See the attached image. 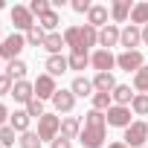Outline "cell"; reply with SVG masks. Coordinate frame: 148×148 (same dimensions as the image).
<instances>
[{"instance_id":"obj_1","label":"cell","mask_w":148,"mask_h":148,"mask_svg":"<svg viewBox=\"0 0 148 148\" xmlns=\"http://www.w3.org/2000/svg\"><path fill=\"white\" fill-rule=\"evenodd\" d=\"M105 131H108V119L99 110H87L84 113V125L79 134V142L84 148H102L105 145Z\"/></svg>"},{"instance_id":"obj_2","label":"cell","mask_w":148,"mask_h":148,"mask_svg":"<svg viewBox=\"0 0 148 148\" xmlns=\"http://www.w3.org/2000/svg\"><path fill=\"white\" fill-rule=\"evenodd\" d=\"M23 47H26V35L12 32L9 38H3V44H0V61H18Z\"/></svg>"},{"instance_id":"obj_3","label":"cell","mask_w":148,"mask_h":148,"mask_svg":"<svg viewBox=\"0 0 148 148\" xmlns=\"http://www.w3.org/2000/svg\"><path fill=\"white\" fill-rule=\"evenodd\" d=\"M122 142H125L128 148H145V142H148V125H145L142 119L131 122V125L125 128V136H122Z\"/></svg>"},{"instance_id":"obj_4","label":"cell","mask_w":148,"mask_h":148,"mask_svg":"<svg viewBox=\"0 0 148 148\" xmlns=\"http://www.w3.org/2000/svg\"><path fill=\"white\" fill-rule=\"evenodd\" d=\"M58 134H61V116L44 113V116L38 119V136H41V142H44V139H47V142H55Z\"/></svg>"},{"instance_id":"obj_5","label":"cell","mask_w":148,"mask_h":148,"mask_svg":"<svg viewBox=\"0 0 148 148\" xmlns=\"http://www.w3.org/2000/svg\"><path fill=\"white\" fill-rule=\"evenodd\" d=\"M9 18H12V26H15L21 35H26V32L35 26V15L29 12V6H15V9L9 12Z\"/></svg>"},{"instance_id":"obj_6","label":"cell","mask_w":148,"mask_h":148,"mask_svg":"<svg viewBox=\"0 0 148 148\" xmlns=\"http://www.w3.org/2000/svg\"><path fill=\"white\" fill-rule=\"evenodd\" d=\"M116 67L119 70H125V73H139L142 67H145V58H142V52L139 49H125V52H119L116 55Z\"/></svg>"},{"instance_id":"obj_7","label":"cell","mask_w":148,"mask_h":148,"mask_svg":"<svg viewBox=\"0 0 148 148\" xmlns=\"http://www.w3.org/2000/svg\"><path fill=\"white\" fill-rule=\"evenodd\" d=\"M90 67H93L96 73H110V70L116 67V55H113L110 49H96V52L90 55Z\"/></svg>"},{"instance_id":"obj_8","label":"cell","mask_w":148,"mask_h":148,"mask_svg":"<svg viewBox=\"0 0 148 148\" xmlns=\"http://www.w3.org/2000/svg\"><path fill=\"white\" fill-rule=\"evenodd\" d=\"M32 84H35V99H41V102H44V99H52V96L58 93L55 79H52V76H47V73H41V76H38Z\"/></svg>"},{"instance_id":"obj_9","label":"cell","mask_w":148,"mask_h":148,"mask_svg":"<svg viewBox=\"0 0 148 148\" xmlns=\"http://www.w3.org/2000/svg\"><path fill=\"white\" fill-rule=\"evenodd\" d=\"M105 119H108V125H113V128H128V125H131V108L113 105V108L105 113Z\"/></svg>"},{"instance_id":"obj_10","label":"cell","mask_w":148,"mask_h":148,"mask_svg":"<svg viewBox=\"0 0 148 148\" xmlns=\"http://www.w3.org/2000/svg\"><path fill=\"white\" fill-rule=\"evenodd\" d=\"M119 38H122V29H119L116 23H108L105 29H99V47H102V49L116 47V44H119Z\"/></svg>"},{"instance_id":"obj_11","label":"cell","mask_w":148,"mask_h":148,"mask_svg":"<svg viewBox=\"0 0 148 148\" xmlns=\"http://www.w3.org/2000/svg\"><path fill=\"white\" fill-rule=\"evenodd\" d=\"M119 44L131 52V49H136L139 44H142V29L139 26H134V23H128L125 29H122V38H119Z\"/></svg>"},{"instance_id":"obj_12","label":"cell","mask_w":148,"mask_h":148,"mask_svg":"<svg viewBox=\"0 0 148 148\" xmlns=\"http://www.w3.org/2000/svg\"><path fill=\"white\" fill-rule=\"evenodd\" d=\"M64 44L70 47V52H87L84 41H82V26H67L64 29Z\"/></svg>"},{"instance_id":"obj_13","label":"cell","mask_w":148,"mask_h":148,"mask_svg":"<svg viewBox=\"0 0 148 148\" xmlns=\"http://www.w3.org/2000/svg\"><path fill=\"white\" fill-rule=\"evenodd\" d=\"M52 108L58 113H70L73 108H76V96H73V90H58L52 96Z\"/></svg>"},{"instance_id":"obj_14","label":"cell","mask_w":148,"mask_h":148,"mask_svg":"<svg viewBox=\"0 0 148 148\" xmlns=\"http://www.w3.org/2000/svg\"><path fill=\"white\" fill-rule=\"evenodd\" d=\"M12 96H15V102H21V105H29V102L35 99V84H32V82H15V87H12Z\"/></svg>"},{"instance_id":"obj_15","label":"cell","mask_w":148,"mask_h":148,"mask_svg":"<svg viewBox=\"0 0 148 148\" xmlns=\"http://www.w3.org/2000/svg\"><path fill=\"white\" fill-rule=\"evenodd\" d=\"M44 67H47V76H52V79H58V76H64V73L70 70V61H67L64 55H49Z\"/></svg>"},{"instance_id":"obj_16","label":"cell","mask_w":148,"mask_h":148,"mask_svg":"<svg viewBox=\"0 0 148 148\" xmlns=\"http://www.w3.org/2000/svg\"><path fill=\"white\" fill-rule=\"evenodd\" d=\"M79 134H82V122L76 119V116H64L61 119V134L58 136H64V139H79Z\"/></svg>"},{"instance_id":"obj_17","label":"cell","mask_w":148,"mask_h":148,"mask_svg":"<svg viewBox=\"0 0 148 148\" xmlns=\"http://www.w3.org/2000/svg\"><path fill=\"white\" fill-rule=\"evenodd\" d=\"M70 90H73V96H76V99H84V96H90L93 99V82L90 79H84V76H76V79H73V84H70Z\"/></svg>"},{"instance_id":"obj_18","label":"cell","mask_w":148,"mask_h":148,"mask_svg":"<svg viewBox=\"0 0 148 148\" xmlns=\"http://www.w3.org/2000/svg\"><path fill=\"white\" fill-rule=\"evenodd\" d=\"M108 6H99V3H93V9L87 12V23L90 26H96V29H105L108 26Z\"/></svg>"},{"instance_id":"obj_19","label":"cell","mask_w":148,"mask_h":148,"mask_svg":"<svg viewBox=\"0 0 148 148\" xmlns=\"http://www.w3.org/2000/svg\"><path fill=\"white\" fill-rule=\"evenodd\" d=\"M131 12H134L131 0H113V6H110V18H113L116 23H125V21L131 18Z\"/></svg>"},{"instance_id":"obj_20","label":"cell","mask_w":148,"mask_h":148,"mask_svg":"<svg viewBox=\"0 0 148 148\" xmlns=\"http://www.w3.org/2000/svg\"><path fill=\"white\" fill-rule=\"evenodd\" d=\"M110 96H113V105H122V108H131V102H134V96H136V93L131 90V84H116Z\"/></svg>"},{"instance_id":"obj_21","label":"cell","mask_w":148,"mask_h":148,"mask_svg":"<svg viewBox=\"0 0 148 148\" xmlns=\"http://www.w3.org/2000/svg\"><path fill=\"white\" fill-rule=\"evenodd\" d=\"M113 87H116L113 73H96V79H93V90L96 93H113Z\"/></svg>"},{"instance_id":"obj_22","label":"cell","mask_w":148,"mask_h":148,"mask_svg":"<svg viewBox=\"0 0 148 148\" xmlns=\"http://www.w3.org/2000/svg\"><path fill=\"white\" fill-rule=\"evenodd\" d=\"M26 70H29L26 61L18 58V61H9V64H6V76H9L12 82H26Z\"/></svg>"},{"instance_id":"obj_23","label":"cell","mask_w":148,"mask_h":148,"mask_svg":"<svg viewBox=\"0 0 148 148\" xmlns=\"http://www.w3.org/2000/svg\"><path fill=\"white\" fill-rule=\"evenodd\" d=\"M64 47H67V44H64V35H61V32H49L47 41H44V49H47L49 55H61Z\"/></svg>"},{"instance_id":"obj_24","label":"cell","mask_w":148,"mask_h":148,"mask_svg":"<svg viewBox=\"0 0 148 148\" xmlns=\"http://www.w3.org/2000/svg\"><path fill=\"white\" fill-rule=\"evenodd\" d=\"M29 122H32V119H29L26 110H15V113L9 116V125H12L18 134H26V131H29Z\"/></svg>"},{"instance_id":"obj_25","label":"cell","mask_w":148,"mask_h":148,"mask_svg":"<svg viewBox=\"0 0 148 148\" xmlns=\"http://www.w3.org/2000/svg\"><path fill=\"white\" fill-rule=\"evenodd\" d=\"M58 23H61V18H58V12H55V9H49L47 15H41V18H38V26H41L47 35H49V32H55V26H58Z\"/></svg>"},{"instance_id":"obj_26","label":"cell","mask_w":148,"mask_h":148,"mask_svg":"<svg viewBox=\"0 0 148 148\" xmlns=\"http://www.w3.org/2000/svg\"><path fill=\"white\" fill-rule=\"evenodd\" d=\"M131 23L134 26H148V3H134V12H131Z\"/></svg>"},{"instance_id":"obj_27","label":"cell","mask_w":148,"mask_h":148,"mask_svg":"<svg viewBox=\"0 0 148 148\" xmlns=\"http://www.w3.org/2000/svg\"><path fill=\"white\" fill-rule=\"evenodd\" d=\"M82 41H84V49L99 47V29L90 26V23H84V26H82Z\"/></svg>"},{"instance_id":"obj_28","label":"cell","mask_w":148,"mask_h":148,"mask_svg":"<svg viewBox=\"0 0 148 148\" xmlns=\"http://www.w3.org/2000/svg\"><path fill=\"white\" fill-rule=\"evenodd\" d=\"M110 108H113V96H110V93H93V110L108 113Z\"/></svg>"},{"instance_id":"obj_29","label":"cell","mask_w":148,"mask_h":148,"mask_svg":"<svg viewBox=\"0 0 148 148\" xmlns=\"http://www.w3.org/2000/svg\"><path fill=\"white\" fill-rule=\"evenodd\" d=\"M131 113H134V116H148V93H136V96H134Z\"/></svg>"},{"instance_id":"obj_30","label":"cell","mask_w":148,"mask_h":148,"mask_svg":"<svg viewBox=\"0 0 148 148\" xmlns=\"http://www.w3.org/2000/svg\"><path fill=\"white\" fill-rule=\"evenodd\" d=\"M44 41H47V32L35 23V26L26 32V47H44Z\"/></svg>"},{"instance_id":"obj_31","label":"cell","mask_w":148,"mask_h":148,"mask_svg":"<svg viewBox=\"0 0 148 148\" xmlns=\"http://www.w3.org/2000/svg\"><path fill=\"white\" fill-rule=\"evenodd\" d=\"M134 93H148V64L139 73H134Z\"/></svg>"},{"instance_id":"obj_32","label":"cell","mask_w":148,"mask_h":148,"mask_svg":"<svg viewBox=\"0 0 148 148\" xmlns=\"http://www.w3.org/2000/svg\"><path fill=\"white\" fill-rule=\"evenodd\" d=\"M18 145H21V148H41L44 142H41V136H38V131H26V134H21V139H18Z\"/></svg>"},{"instance_id":"obj_33","label":"cell","mask_w":148,"mask_h":148,"mask_svg":"<svg viewBox=\"0 0 148 148\" xmlns=\"http://www.w3.org/2000/svg\"><path fill=\"white\" fill-rule=\"evenodd\" d=\"M70 70H84L87 64H90V55L87 52H70Z\"/></svg>"},{"instance_id":"obj_34","label":"cell","mask_w":148,"mask_h":148,"mask_svg":"<svg viewBox=\"0 0 148 148\" xmlns=\"http://www.w3.org/2000/svg\"><path fill=\"white\" fill-rule=\"evenodd\" d=\"M15 134H18V131H15L12 125H3V128H0V145H3V148H12L15 139H18Z\"/></svg>"},{"instance_id":"obj_35","label":"cell","mask_w":148,"mask_h":148,"mask_svg":"<svg viewBox=\"0 0 148 148\" xmlns=\"http://www.w3.org/2000/svg\"><path fill=\"white\" fill-rule=\"evenodd\" d=\"M23 110L29 113V119H41V116L47 113V110H44V102H41V99H32V102H29V105H26Z\"/></svg>"},{"instance_id":"obj_36","label":"cell","mask_w":148,"mask_h":148,"mask_svg":"<svg viewBox=\"0 0 148 148\" xmlns=\"http://www.w3.org/2000/svg\"><path fill=\"white\" fill-rule=\"evenodd\" d=\"M49 9H52V6H49V0H32V3H29V12H32V15H38V18H41V15H47Z\"/></svg>"},{"instance_id":"obj_37","label":"cell","mask_w":148,"mask_h":148,"mask_svg":"<svg viewBox=\"0 0 148 148\" xmlns=\"http://www.w3.org/2000/svg\"><path fill=\"white\" fill-rule=\"evenodd\" d=\"M12 87H15V82L6 73H0V96H12Z\"/></svg>"},{"instance_id":"obj_38","label":"cell","mask_w":148,"mask_h":148,"mask_svg":"<svg viewBox=\"0 0 148 148\" xmlns=\"http://www.w3.org/2000/svg\"><path fill=\"white\" fill-rule=\"evenodd\" d=\"M73 12H79V15H87L90 9H93V3H90V0H73Z\"/></svg>"},{"instance_id":"obj_39","label":"cell","mask_w":148,"mask_h":148,"mask_svg":"<svg viewBox=\"0 0 148 148\" xmlns=\"http://www.w3.org/2000/svg\"><path fill=\"white\" fill-rule=\"evenodd\" d=\"M49 148H73V142H70V139H64V136H58L55 142H49Z\"/></svg>"},{"instance_id":"obj_40","label":"cell","mask_w":148,"mask_h":148,"mask_svg":"<svg viewBox=\"0 0 148 148\" xmlns=\"http://www.w3.org/2000/svg\"><path fill=\"white\" fill-rule=\"evenodd\" d=\"M9 116H12V113H9V108H6V105H0V128L9 125Z\"/></svg>"},{"instance_id":"obj_41","label":"cell","mask_w":148,"mask_h":148,"mask_svg":"<svg viewBox=\"0 0 148 148\" xmlns=\"http://www.w3.org/2000/svg\"><path fill=\"white\" fill-rule=\"evenodd\" d=\"M142 44H148V26H142Z\"/></svg>"},{"instance_id":"obj_42","label":"cell","mask_w":148,"mask_h":148,"mask_svg":"<svg viewBox=\"0 0 148 148\" xmlns=\"http://www.w3.org/2000/svg\"><path fill=\"white\" fill-rule=\"evenodd\" d=\"M108 148H128V145H125V142H110Z\"/></svg>"},{"instance_id":"obj_43","label":"cell","mask_w":148,"mask_h":148,"mask_svg":"<svg viewBox=\"0 0 148 148\" xmlns=\"http://www.w3.org/2000/svg\"><path fill=\"white\" fill-rule=\"evenodd\" d=\"M3 6H6V3H3V0H0V9H3Z\"/></svg>"},{"instance_id":"obj_44","label":"cell","mask_w":148,"mask_h":148,"mask_svg":"<svg viewBox=\"0 0 148 148\" xmlns=\"http://www.w3.org/2000/svg\"><path fill=\"white\" fill-rule=\"evenodd\" d=\"M0 44H3V38H0Z\"/></svg>"},{"instance_id":"obj_45","label":"cell","mask_w":148,"mask_h":148,"mask_svg":"<svg viewBox=\"0 0 148 148\" xmlns=\"http://www.w3.org/2000/svg\"><path fill=\"white\" fill-rule=\"evenodd\" d=\"M0 73H3V67H0Z\"/></svg>"},{"instance_id":"obj_46","label":"cell","mask_w":148,"mask_h":148,"mask_svg":"<svg viewBox=\"0 0 148 148\" xmlns=\"http://www.w3.org/2000/svg\"><path fill=\"white\" fill-rule=\"evenodd\" d=\"M0 148H3V145H0Z\"/></svg>"}]
</instances>
